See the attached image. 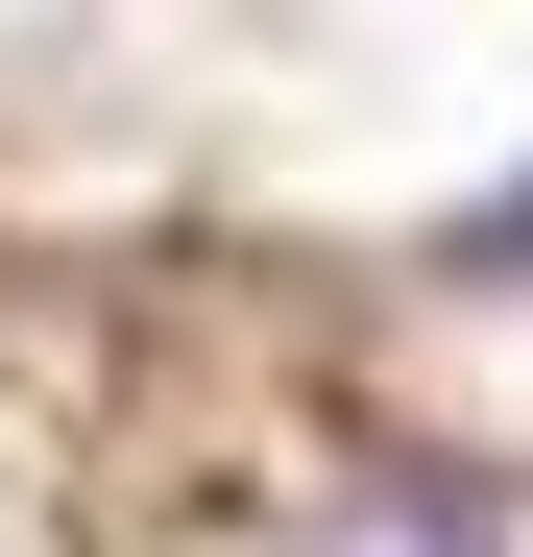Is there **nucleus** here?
Here are the masks:
<instances>
[{"label":"nucleus","mask_w":533,"mask_h":557,"mask_svg":"<svg viewBox=\"0 0 533 557\" xmlns=\"http://www.w3.org/2000/svg\"><path fill=\"white\" fill-rule=\"evenodd\" d=\"M339 557H412V533H339Z\"/></svg>","instance_id":"nucleus-2"},{"label":"nucleus","mask_w":533,"mask_h":557,"mask_svg":"<svg viewBox=\"0 0 533 557\" xmlns=\"http://www.w3.org/2000/svg\"><path fill=\"white\" fill-rule=\"evenodd\" d=\"M461 267H533V170H509V195H461Z\"/></svg>","instance_id":"nucleus-1"}]
</instances>
